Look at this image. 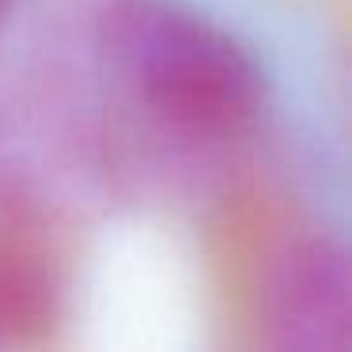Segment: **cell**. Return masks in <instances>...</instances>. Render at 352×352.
Instances as JSON below:
<instances>
[{
  "label": "cell",
  "mask_w": 352,
  "mask_h": 352,
  "mask_svg": "<svg viewBox=\"0 0 352 352\" xmlns=\"http://www.w3.org/2000/svg\"><path fill=\"white\" fill-rule=\"evenodd\" d=\"M129 57L144 99L201 137L243 133L261 110V69L223 27L178 4H152L129 23Z\"/></svg>",
  "instance_id": "1"
},
{
  "label": "cell",
  "mask_w": 352,
  "mask_h": 352,
  "mask_svg": "<svg viewBox=\"0 0 352 352\" xmlns=\"http://www.w3.org/2000/svg\"><path fill=\"white\" fill-rule=\"evenodd\" d=\"M349 261L329 243H307L288 258L273 288V329L284 349L349 344Z\"/></svg>",
  "instance_id": "2"
},
{
  "label": "cell",
  "mask_w": 352,
  "mask_h": 352,
  "mask_svg": "<svg viewBox=\"0 0 352 352\" xmlns=\"http://www.w3.org/2000/svg\"><path fill=\"white\" fill-rule=\"evenodd\" d=\"M8 8H12V0H0V23H4V16H8Z\"/></svg>",
  "instance_id": "3"
}]
</instances>
